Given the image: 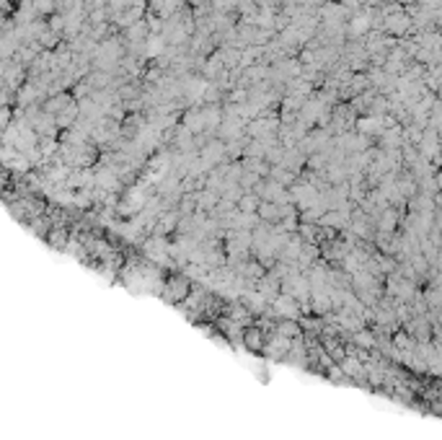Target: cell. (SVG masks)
Wrapping results in <instances>:
<instances>
[{
  "mask_svg": "<svg viewBox=\"0 0 442 440\" xmlns=\"http://www.w3.org/2000/svg\"><path fill=\"white\" fill-rule=\"evenodd\" d=\"M246 342H248V347H261V334H259V329H248V332H246Z\"/></svg>",
  "mask_w": 442,
  "mask_h": 440,
  "instance_id": "3957f363",
  "label": "cell"
},
{
  "mask_svg": "<svg viewBox=\"0 0 442 440\" xmlns=\"http://www.w3.org/2000/svg\"><path fill=\"white\" fill-rule=\"evenodd\" d=\"M256 218L264 220V223H274V220L279 218L277 204H274V202H267V200H261V202H259V208H256Z\"/></svg>",
  "mask_w": 442,
  "mask_h": 440,
  "instance_id": "6da1fadb",
  "label": "cell"
},
{
  "mask_svg": "<svg viewBox=\"0 0 442 440\" xmlns=\"http://www.w3.org/2000/svg\"><path fill=\"white\" fill-rule=\"evenodd\" d=\"M259 197L256 194H243V197H238V202H235V208H238V212H243V215H254L256 212V208H259Z\"/></svg>",
  "mask_w": 442,
  "mask_h": 440,
  "instance_id": "7a4b0ae2",
  "label": "cell"
},
{
  "mask_svg": "<svg viewBox=\"0 0 442 440\" xmlns=\"http://www.w3.org/2000/svg\"><path fill=\"white\" fill-rule=\"evenodd\" d=\"M300 329H298V324H292V321H282L279 324V334H285V336H295Z\"/></svg>",
  "mask_w": 442,
  "mask_h": 440,
  "instance_id": "277c9868",
  "label": "cell"
}]
</instances>
